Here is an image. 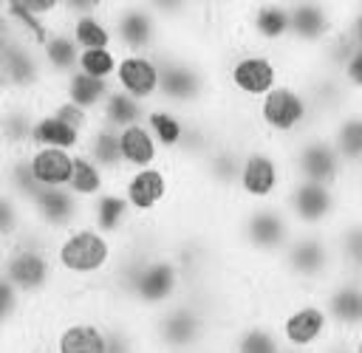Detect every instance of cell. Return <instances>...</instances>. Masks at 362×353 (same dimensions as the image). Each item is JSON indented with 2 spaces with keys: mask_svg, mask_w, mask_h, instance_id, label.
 I'll return each mask as SVG.
<instances>
[{
  "mask_svg": "<svg viewBox=\"0 0 362 353\" xmlns=\"http://www.w3.org/2000/svg\"><path fill=\"white\" fill-rule=\"evenodd\" d=\"M288 184H291V169H288L286 147L252 136V141L246 144V152H243L232 203L240 209L280 203Z\"/></svg>",
  "mask_w": 362,
  "mask_h": 353,
  "instance_id": "8",
  "label": "cell"
},
{
  "mask_svg": "<svg viewBox=\"0 0 362 353\" xmlns=\"http://www.w3.org/2000/svg\"><path fill=\"white\" fill-rule=\"evenodd\" d=\"M291 181H314V184H331L342 186L348 178V169L339 158V150L328 133V127H317L308 136L297 138L291 147H286Z\"/></svg>",
  "mask_w": 362,
  "mask_h": 353,
  "instance_id": "16",
  "label": "cell"
},
{
  "mask_svg": "<svg viewBox=\"0 0 362 353\" xmlns=\"http://www.w3.org/2000/svg\"><path fill=\"white\" fill-rule=\"evenodd\" d=\"M113 88L139 104L150 107L158 104L161 96V68L156 54H122L119 51V65L113 73Z\"/></svg>",
  "mask_w": 362,
  "mask_h": 353,
  "instance_id": "23",
  "label": "cell"
},
{
  "mask_svg": "<svg viewBox=\"0 0 362 353\" xmlns=\"http://www.w3.org/2000/svg\"><path fill=\"white\" fill-rule=\"evenodd\" d=\"M218 99L229 107L249 113L263 96L291 76V62L286 51H269L257 45H229L212 59Z\"/></svg>",
  "mask_w": 362,
  "mask_h": 353,
  "instance_id": "2",
  "label": "cell"
},
{
  "mask_svg": "<svg viewBox=\"0 0 362 353\" xmlns=\"http://www.w3.org/2000/svg\"><path fill=\"white\" fill-rule=\"evenodd\" d=\"M339 271L342 268L331 232H297L283 257L274 263V274L283 282L308 291H320Z\"/></svg>",
  "mask_w": 362,
  "mask_h": 353,
  "instance_id": "9",
  "label": "cell"
},
{
  "mask_svg": "<svg viewBox=\"0 0 362 353\" xmlns=\"http://www.w3.org/2000/svg\"><path fill=\"white\" fill-rule=\"evenodd\" d=\"M223 232H226V243L235 265L246 271L272 268L297 234L283 203L243 206V209L235 206L226 217Z\"/></svg>",
  "mask_w": 362,
  "mask_h": 353,
  "instance_id": "3",
  "label": "cell"
},
{
  "mask_svg": "<svg viewBox=\"0 0 362 353\" xmlns=\"http://www.w3.org/2000/svg\"><path fill=\"white\" fill-rule=\"evenodd\" d=\"M119 65V51L116 48H90V51H79V68L82 73L102 79V82H113Z\"/></svg>",
  "mask_w": 362,
  "mask_h": 353,
  "instance_id": "38",
  "label": "cell"
},
{
  "mask_svg": "<svg viewBox=\"0 0 362 353\" xmlns=\"http://www.w3.org/2000/svg\"><path fill=\"white\" fill-rule=\"evenodd\" d=\"M348 339H351V350H354V353H362V330L351 333Z\"/></svg>",
  "mask_w": 362,
  "mask_h": 353,
  "instance_id": "42",
  "label": "cell"
},
{
  "mask_svg": "<svg viewBox=\"0 0 362 353\" xmlns=\"http://www.w3.org/2000/svg\"><path fill=\"white\" fill-rule=\"evenodd\" d=\"M37 48H40V56H42V62H45L54 85L62 82L65 76H71L79 68V48H76V42L68 37V31L62 25H57L54 31H48V37Z\"/></svg>",
  "mask_w": 362,
  "mask_h": 353,
  "instance_id": "32",
  "label": "cell"
},
{
  "mask_svg": "<svg viewBox=\"0 0 362 353\" xmlns=\"http://www.w3.org/2000/svg\"><path fill=\"white\" fill-rule=\"evenodd\" d=\"M116 51L127 54H156L167 42V31L153 8V3H124L107 0L105 3Z\"/></svg>",
  "mask_w": 362,
  "mask_h": 353,
  "instance_id": "15",
  "label": "cell"
},
{
  "mask_svg": "<svg viewBox=\"0 0 362 353\" xmlns=\"http://www.w3.org/2000/svg\"><path fill=\"white\" fill-rule=\"evenodd\" d=\"M119 147H122V169L124 172L164 164L161 144L153 136L147 121H136V124L119 130Z\"/></svg>",
  "mask_w": 362,
  "mask_h": 353,
  "instance_id": "26",
  "label": "cell"
},
{
  "mask_svg": "<svg viewBox=\"0 0 362 353\" xmlns=\"http://www.w3.org/2000/svg\"><path fill=\"white\" fill-rule=\"evenodd\" d=\"M342 25V3H291V45L288 56L308 59L325 48Z\"/></svg>",
  "mask_w": 362,
  "mask_h": 353,
  "instance_id": "18",
  "label": "cell"
},
{
  "mask_svg": "<svg viewBox=\"0 0 362 353\" xmlns=\"http://www.w3.org/2000/svg\"><path fill=\"white\" fill-rule=\"evenodd\" d=\"M322 127L311 99L297 76H288L283 85H277L269 96H263L249 110V130L257 138L274 141L280 147H291L297 138L308 136L311 130Z\"/></svg>",
  "mask_w": 362,
  "mask_h": 353,
  "instance_id": "7",
  "label": "cell"
},
{
  "mask_svg": "<svg viewBox=\"0 0 362 353\" xmlns=\"http://www.w3.org/2000/svg\"><path fill=\"white\" fill-rule=\"evenodd\" d=\"M291 76H297L311 99V107L320 119L322 127H328L331 121H337L345 110H351L356 104L354 93L348 90L345 79L339 76V71H328V68H294Z\"/></svg>",
  "mask_w": 362,
  "mask_h": 353,
  "instance_id": "20",
  "label": "cell"
},
{
  "mask_svg": "<svg viewBox=\"0 0 362 353\" xmlns=\"http://www.w3.org/2000/svg\"><path fill=\"white\" fill-rule=\"evenodd\" d=\"M51 240L54 237L34 229L8 246H0V282H8L37 308H51L68 299L54 265Z\"/></svg>",
  "mask_w": 362,
  "mask_h": 353,
  "instance_id": "6",
  "label": "cell"
},
{
  "mask_svg": "<svg viewBox=\"0 0 362 353\" xmlns=\"http://www.w3.org/2000/svg\"><path fill=\"white\" fill-rule=\"evenodd\" d=\"M280 203L297 232H331L348 209L342 186L314 181H291Z\"/></svg>",
  "mask_w": 362,
  "mask_h": 353,
  "instance_id": "13",
  "label": "cell"
},
{
  "mask_svg": "<svg viewBox=\"0 0 362 353\" xmlns=\"http://www.w3.org/2000/svg\"><path fill=\"white\" fill-rule=\"evenodd\" d=\"M339 76L345 79V85H348V90L354 93V99L362 102V45L348 54V59H345L342 68H339Z\"/></svg>",
  "mask_w": 362,
  "mask_h": 353,
  "instance_id": "40",
  "label": "cell"
},
{
  "mask_svg": "<svg viewBox=\"0 0 362 353\" xmlns=\"http://www.w3.org/2000/svg\"><path fill=\"white\" fill-rule=\"evenodd\" d=\"M54 90V79L40 56V48L0 28V93L42 102Z\"/></svg>",
  "mask_w": 362,
  "mask_h": 353,
  "instance_id": "12",
  "label": "cell"
},
{
  "mask_svg": "<svg viewBox=\"0 0 362 353\" xmlns=\"http://www.w3.org/2000/svg\"><path fill=\"white\" fill-rule=\"evenodd\" d=\"M187 294V282L181 268L175 265V260L167 254L156 257L133 282L130 294H127V308H133L141 319L156 316L158 311L170 308L173 302L184 299Z\"/></svg>",
  "mask_w": 362,
  "mask_h": 353,
  "instance_id": "17",
  "label": "cell"
},
{
  "mask_svg": "<svg viewBox=\"0 0 362 353\" xmlns=\"http://www.w3.org/2000/svg\"><path fill=\"white\" fill-rule=\"evenodd\" d=\"M40 102L0 93V155H23L34 147Z\"/></svg>",
  "mask_w": 362,
  "mask_h": 353,
  "instance_id": "22",
  "label": "cell"
},
{
  "mask_svg": "<svg viewBox=\"0 0 362 353\" xmlns=\"http://www.w3.org/2000/svg\"><path fill=\"white\" fill-rule=\"evenodd\" d=\"M42 353H107L110 347V297L105 288L68 297L42 308Z\"/></svg>",
  "mask_w": 362,
  "mask_h": 353,
  "instance_id": "1",
  "label": "cell"
},
{
  "mask_svg": "<svg viewBox=\"0 0 362 353\" xmlns=\"http://www.w3.org/2000/svg\"><path fill=\"white\" fill-rule=\"evenodd\" d=\"M223 350L226 353H286L277 330L266 316H255L229 333H223Z\"/></svg>",
  "mask_w": 362,
  "mask_h": 353,
  "instance_id": "28",
  "label": "cell"
},
{
  "mask_svg": "<svg viewBox=\"0 0 362 353\" xmlns=\"http://www.w3.org/2000/svg\"><path fill=\"white\" fill-rule=\"evenodd\" d=\"M320 297L339 333L351 336L362 330V274L339 271L320 288Z\"/></svg>",
  "mask_w": 362,
  "mask_h": 353,
  "instance_id": "24",
  "label": "cell"
},
{
  "mask_svg": "<svg viewBox=\"0 0 362 353\" xmlns=\"http://www.w3.org/2000/svg\"><path fill=\"white\" fill-rule=\"evenodd\" d=\"M34 229L37 226L31 217V203L0 186V246H8L14 240L25 237Z\"/></svg>",
  "mask_w": 362,
  "mask_h": 353,
  "instance_id": "34",
  "label": "cell"
},
{
  "mask_svg": "<svg viewBox=\"0 0 362 353\" xmlns=\"http://www.w3.org/2000/svg\"><path fill=\"white\" fill-rule=\"evenodd\" d=\"M54 90L65 102H71L74 107H79V110H85L90 116H99V110L105 107L107 96L113 93V82H102V79H93V76L82 73V71H74L71 76L57 82Z\"/></svg>",
  "mask_w": 362,
  "mask_h": 353,
  "instance_id": "30",
  "label": "cell"
},
{
  "mask_svg": "<svg viewBox=\"0 0 362 353\" xmlns=\"http://www.w3.org/2000/svg\"><path fill=\"white\" fill-rule=\"evenodd\" d=\"M144 116H147V107L144 104H139L136 99H130V96H124V93H119L113 88V93L107 96V102L99 110L96 121L119 133V130H124V127H130L136 121H144Z\"/></svg>",
  "mask_w": 362,
  "mask_h": 353,
  "instance_id": "37",
  "label": "cell"
},
{
  "mask_svg": "<svg viewBox=\"0 0 362 353\" xmlns=\"http://www.w3.org/2000/svg\"><path fill=\"white\" fill-rule=\"evenodd\" d=\"M85 133L71 127L68 121H62L59 116H54L51 110L40 107V119L34 127V147H59V150H71L79 152L85 144Z\"/></svg>",
  "mask_w": 362,
  "mask_h": 353,
  "instance_id": "35",
  "label": "cell"
},
{
  "mask_svg": "<svg viewBox=\"0 0 362 353\" xmlns=\"http://www.w3.org/2000/svg\"><path fill=\"white\" fill-rule=\"evenodd\" d=\"M51 251L65 294L79 297L107 285L119 260V240L99 232L88 220L65 234H57L51 240Z\"/></svg>",
  "mask_w": 362,
  "mask_h": 353,
  "instance_id": "4",
  "label": "cell"
},
{
  "mask_svg": "<svg viewBox=\"0 0 362 353\" xmlns=\"http://www.w3.org/2000/svg\"><path fill=\"white\" fill-rule=\"evenodd\" d=\"M339 37L351 45V51L362 45V3H342Z\"/></svg>",
  "mask_w": 362,
  "mask_h": 353,
  "instance_id": "39",
  "label": "cell"
},
{
  "mask_svg": "<svg viewBox=\"0 0 362 353\" xmlns=\"http://www.w3.org/2000/svg\"><path fill=\"white\" fill-rule=\"evenodd\" d=\"M88 220L99 232H105V234H110L116 240H122L139 223L136 220V212L130 209V203H127V198H124V192L119 186L110 189V192H105L102 198H96L88 206Z\"/></svg>",
  "mask_w": 362,
  "mask_h": 353,
  "instance_id": "27",
  "label": "cell"
},
{
  "mask_svg": "<svg viewBox=\"0 0 362 353\" xmlns=\"http://www.w3.org/2000/svg\"><path fill=\"white\" fill-rule=\"evenodd\" d=\"M317 353H354V350H351V339H348L345 333H337V336H334L331 342H325Z\"/></svg>",
  "mask_w": 362,
  "mask_h": 353,
  "instance_id": "41",
  "label": "cell"
},
{
  "mask_svg": "<svg viewBox=\"0 0 362 353\" xmlns=\"http://www.w3.org/2000/svg\"><path fill=\"white\" fill-rule=\"evenodd\" d=\"M158 68H161V96L158 104L175 107V110H206L218 99L215 85V65L206 51H201L192 42L167 40L156 51Z\"/></svg>",
  "mask_w": 362,
  "mask_h": 353,
  "instance_id": "5",
  "label": "cell"
},
{
  "mask_svg": "<svg viewBox=\"0 0 362 353\" xmlns=\"http://www.w3.org/2000/svg\"><path fill=\"white\" fill-rule=\"evenodd\" d=\"M119 181H122V178H116V175H110L107 169H102L85 150L74 152V178H71V184H68V189H71L82 203L90 206V203H93L96 198H102L105 192L116 189Z\"/></svg>",
  "mask_w": 362,
  "mask_h": 353,
  "instance_id": "31",
  "label": "cell"
},
{
  "mask_svg": "<svg viewBox=\"0 0 362 353\" xmlns=\"http://www.w3.org/2000/svg\"><path fill=\"white\" fill-rule=\"evenodd\" d=\"M23 161L40 189H68L74 178V152L59 147H31Z\"/></svg>",
  "mask_w": 362,
  "mask_h": 353,
  "instance_id": "25",
  "label": "cell"
},
{
  "mask_svg": "<svg viewBox=\"0 0 362 353\" xmlns=\"http://www.w3.org/2000/svg\"><path fill=\"white\" fill-rule=\"evenodd\" d=\"M249 141H252V136H243V133L226 136L198 164H192V167H187L181 172L201 192H206V195H212V198H218L223 203H232L235 186H238V175H240V164H243V152H246Z\"/></svg>",
  "mask_w": 362,
  "mask_h": 353,
  "instance_id": "14",
  "label": "cell"
},
{
  "mask_svg": "<svg viewBox=\"0 0 362 353\" xmlns=\"http://www.w3.org/2000/svg\"><path fill=\"white\" fill-rule=\"evenodd\" d=\"M144 121L150 124L153 136L158 138L161 144V152H164V161L170 164L184 141V130H187V110H175V107H167V104H150L147 107V116Z\"/></svg>",
  "mask_w": 362,
  "mask_h": 353,
  "instance_id": "33",
  "label": "cell"
},
{
  "mask_svg": "<svg viewBox=\"0 0 362 353\" xmlns=\"http://www.w3.org/2000/svg\"><path fill=\"white\" fill-rule=\"evenodd\" d=\"M31 217L40 232L57 237L88 223V203H82L71 189H40L31 198Z\"/></svg>",
  "mask_w": 362,
  "mask_h": 353,
  "instance_id": "21",
  "label": "cell"
},
{
  "mask_svg": "<svg viewBox=\"0 0 362 353\" xmlns=\"http://www.w3.org/2000/svg\"><path fill=\"white\" fill-rule=\"evenodd\" d=\"M144 328L153 353H195L209 342L221 339L187 297L158 311L156 316L144 319Z\"/></svg>",
  "mask_w": 362,
  "mask_h": 353,
  "instance_id": "11",
  "label": "cell"
},
{
  "mask_svg": "<svg viewBox=\"0 0 362 353\" xmlns=\"http://www.w3.org/2000/svg\"><path fill=\"white\" fill-rule=\"evenodd\" d=\"M82 150H85L102 169H107L110 175H116V178L124 175V169H122V147H119V133H116V130H110V127H105V124L96 121L93 130L88 133Z\"/></svg>",
  "mask_w": 362,
  "mask_h": 353,
  "instance_id": "36",
  "label": "cell"
},
{
  "mask_svg": "<svg viewBox=\"0 0 362 353\" xmlns=\"http://www.w3.org/2000/svg\"><path fill=\"white\" fill-rule=\"evenodd\" d=\"M240 42L269 51H288L291 3H243Z\"/></svg>",
  "mask_w": 362,
  "mask_h": 353,
  "instance_id": "19",
  "label": "cell"
},
{
  "mask_svg": "<svg viewBox=\"0 0 362 353\" xmlns=\"http://www.w3.org/2000/svg\"><path fill=\"white\" fill-rule=\"evenodd\" d=\"M331 240L339 257V268L351 274H362V206L348 203V209L331 229Z\"/></svg>",
  "mask_w": 362,
  "mask_h": 353,
  "instance_id": "29",
  "label": "cell"
},
{
  "mask_svg": "<svg viewBox=\"0 0 362 353\" xmlns=\"http://www.w3.org/2000/svg\"><path fill=\"white\" fill-rule=\"evenodd\" d=\"M119 189L136 212V220H167L184 195V172L164 161L124 172Z\"/></svg>",
  "mask_w": 362,
  "mask_h": 353,
  "instance_id": "10",
  "label": "cell"
}]
</instances>
